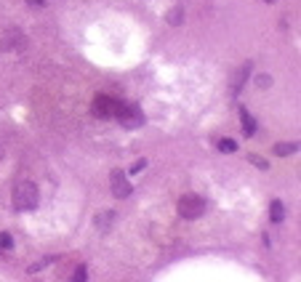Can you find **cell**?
Returning <instances> with one entry per match:
<instances>
[{
    "label": "cell",
    "instance_id": "cell-6",
    "mask_svg": "<svg viewBox=\"0 0 301 282\" xmlns=\"http://www.w3.org/2000/svg\"><path fill=\"white\" fill-rule=\"evenodd\" d=\"M112 192L115 197H128L131 194V184L123 173H112Z\"/></svg>",
    "mask_w": 301,
    "mask_h": 282
},
{
    "label": "cell",
    "instance_id": "cell-15",
    "mask_svg": "<svg viewBox=\"0 0 301 282\" xmlns=\"http://www.w3.org/2000/svg\"><path fill=\"white\" fill-rule=\"evenodd\" d=\"M248 162H253V165L261 168V170H267V168H269V162H267V160H261L259 155H248Z\"/></svg>",
    "mask_w": 301,
    "mask_h": 282
},
{
    "label": "cell",
    "instance_id": "cell-19",
    "mask_svg": "<svg viewBox=\"0 0 301 282\" xmlns=\"http://www.w3.org/2000/svg\"><path fill=\"white\" fill-rule=\"evenodd\" d=\"M27 3H30V5H40L43 0H27Z\"/></svg>",
    "mask_w": 301,
    "mask_h": 282
},
{
    "label": "cell",
    "instance_id": "cell-13",
    "mask_svg": "<svg viewBox=\"0 0 301 282\" xmlns=\"http://www.w3.org/2000/svg\"><path fill=\"white\" fill-rule=\"evenodd\" d=\"M86 277H88L86 266H77V269H75V274H72V280H69V282H86Z\"/></svg>",
    "mask_w": 301,
    "mask_h": 282
},
{
    "label": "cell",
    "instance_id": "cell-8",
    "mask_svg": "<svg viewBox=\"0 0 301 282\" xmlns=\"http://www.w3.org/2000/svg\"><path fill=\"white\" fill-rule=\"evenodd\" d=\"M269 216H272L274 224H283V221H285V208H283V202H280V200H272V205H269Z\"/></svg>",
    "mask_w": 301,
    "mask_h": 282
},
{
    "label": "cell",
    "instance_id": "cell-17",
    "mask_svg": "<svg viewBox=\"0 0 301 282\" xmlns=\"http://www.w3.org/2000/svg\"><path fill=\"white\" fill-rule=\"evenodd\" d=\"M144 165H147V162H144V160H139V162H134V165H131V173H139V170H141Z\"/></svg>",
    "mask_w": 301,
    "mask_h": 282
},
{
    "label": "cell",
    "instance_id": "cell-14",
    "mask_svg": "<svg viewBox=\"0 0 301 282\" xmlns=\"http://www.w3.org/2000/svg\"><path fill=\"white\" fill-rule=\"evenodd\" d=\"M219 149H221V152H234V149H237V144H234L232 139H221L219 141Z\"/></svg>",
    "mask_w": 301,
    "mask_h": 282
},
{
    "label": "cell",
    "instance_id": "cell-2",
    "mask_svg": "<svg viewBox=\"0 0 301 282\" xmlns=\"http://www.w3.org/2000/svg\"><path fill=\"white\" fill-rule=\"evenodd\" d=\"M179 216L181 219H200L205 213V200L200 194H181L179 197Z\"/></svg>",
    "mask_w": 301,
    "mask_h": 282
},
{
    "label": "cell",
    "instance_id": "cell-20",
    "mask_svg": "<svg viewBox=\"0 0 301 282\" xmlns=\"http://www.w3.org/2000/svg\"><path fill=\"white\" fill-rule=\"evenodd\" d=\"M264 3H274V0H264Z\"/></svg>",
    "mask_w": 301,
    "mask_h": 282
},
{
    "label": "cell",
    "instance_id": "cell-16",
    "mask_svg": "<svg viewBox=\"0 0 301 282\" xmlns=\"http://www.w3.org/2000/svg\"><path fill=\"white\" fill-rule=\"evenodd\" d=\"M0 248H3V251H11V248H14V237H11V234H0Z\"/></svg>",
    "mask_w": 301,
    "mask_h": 282
},
{
    "label": "cell",
    "instance_id": "cell-12",
    "mask_svg": "<svg viewBox=\"0 0 301 282\" xmlns=\"http://www.w3.org/2000/svg\"><path fill=\"white\" fill-rule=\"evenodd\" d=\"M168 22H171L173 27H176V24H181V22H184V8H181V5H176L171 14H168Z\"/></svg>",
    "mask_w": 301,
    "mask_h": 282
},
{
    "label": "cell",
    "instance_id": "cell-7",
    "mask_svg": "<svg viewBox=\"0 0 301 282\" xmlns=\"http://www.w3.org/2000/svg\"><path fill=\"white\" fill-rule=\"evenodd\" d=\"M248 75H251V64H245V67H240L237 69V75H234V80H232V94L237 96L240 91H243V85L248 80Z\"/></svg>",
    "mask_w": 301,
    "mask_h": 282
},
{
    "label": "cell",
    "instance_id": "cell-1",
    "mask_svg": "<svg viewBox=\"0 0 301 282\" xmlns=\"http://www.w3.org/2000/svg\"><path fill=\"white\" fill-rule=\"evenodd\" d=\"M37 187L32 181H19L14 187V194H11V200H14V208L16 211H32V208H37Z\"/></svg>",
    "mask_w": 301,
    "mask_h": 282
},
{
    "label": "cell",
    "instance_id": "cell-4",
    "mask_svg": "<svg viewBox=\"0 0 301 282\" xmlns=\"http://www.w3.org/2000/svg\"><path fill=\"white\" fill-rule=\"evenodd\" d=\"M115 117L120 120V125H126V128H139L144 123V112L136 104H117Z\"/></svg>",
    "mask_w": 301,
    "mask_h": 282
},
{
    "label": "cell",
    "instance_id": "cell-11",
    "mask_svg": "<svg viewBox=\"0 0 301 282\" xmlns=\"http://www.w3.org/2000/svg\"><path fill=\"white\" fill-rule=\"evenodd\" d=\"M296 149H299V144H277V147H274V155H277V157H288V155H293V152H296Z\"/></svg>",
    "mask_w": 301,
    "mask_h": 282
},
{
    "label": "cell",
    "instance_id": "cell-18",
    "mask_svg": "<svg viewBox=\"0 0 301 282\" xmlns=\"http://www.w3.org/2000/svg\"><path fill=\"white\" fill-rule=\"evenodd\" d=\"M269 83H272V80H269V77H267V75H261V77H259V85H261V88H267V85H269Z\"/></svg>",
    "mask_w": 301,
    "mask_h": 282
},
{
    "label": "cell",
    "instance_id": "cell-5",
    "mask_svg": "<svg viewBox=\"0 0 301 282\" xmlns=\"http://www.w3.org/2000/svg\"><path fill=\"white\" fill-rule=\"evenodd\" d=\"M117 112V101L109 99V96H96L94 99V115L101 117V120H109Z\"/></svg>",
    "mask_w": 301,
    "mask_h": 282
},
{
    "label": "cell",
    "instance_id": "cell-10",
    "mask_svg": "<svg viewBox=\"0 0 301 282\" xmlns=\"http://www.w3.org/2000/svg\"><path fill=\"white\" fill-rule=\"evenodd\" d=\"M112 219H115V213H112V211L96 213V226H99V229H109V226H112Z\"/></svg>",
    "mask_w": 301,
    "mask_h": 282
},
{
    "label": "cell",
    "instance_id": "cell-9",
    "mask_svg": "<svg viewBox=\"0 0 301 282\" xmlns=\"http://www.w3.org/2000/svg\"><path fill=\"white\" fill-rule=\"evenodd\" d=\"M240 115H243V130L248 136H253V133H256V120H253V115L248 112V109H243Z\"/></svg>",
    "mask_w": 301,
    "mask_h": 282
},
{
    "label": "cell",
    "instance_id": "cell-3",
    "mask_svg": "<svg viewBox=\"0 0 301 282\" xmlns=\"http://www.w3.org/2000/svg\"><path fill=\"white\" fill-rule=\"evenodd\" d=\"M24 45H27V37L16 27H8L0 35V51H5V54H19V51H24Z\"/></svg>",
    "mask_w": 301,
    "mask_h": 282
}]
</instances>
